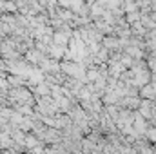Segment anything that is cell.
<instances>
[{
  "label": "cell",
  "mask_w": 156,
  "mask_h": 154,
  "mask_svg": "<svg viewBox=\"0 0 156 154\" xmlns=\"http://www.w3.org/2000/svg\"><path fill=\"white\" fill-rule=\"evenodd\" d=\"M60 69L66 76L69 78H76L82 80L85 83V73H87V67L82 64V62H73V60H62L60 62Z\"/></svg>",
  "instance_id": "6da1fadb"
},
{
  "label": "cell",
  "mask_w": 156,
  "mask_h": 154,
  "mask_svg": "<svg viewBox=\"0 0 156 154\" xmlns=\"http://www.w3.org/2000/svg\"><path fill=\"white\" fill-rule=\"evenodd\" d=\"M38 69L44 75H56V73H62V69H60V60H55V58H51L49 54H45V58L40 62Z\"/></svg>",
  "instance_id": "7a4b0ae2"
},
{
  "label": "cell",
  "mask_w": 156,
  "mask_h": 154,
  "mask_svg": "<svg viewBox=\"0 0 156 154\" xmlns=\"http://www.w3.org/2000/svg\"><path fill=\"white\" fill-rule=\"evenodd\" d=\"M62 140H64V132L60 129H56V127H47L45 132H44V136H42V142L45 145H56Z\"/></svg>",
  "instance_id": "3957f363"
},
{
  "label": "cell",
  "mask_w": 156,
  "mask_h": 154,
  "mask_svg": "<svg viewBox=\"0 0 156 154\" xmlns=\"http://www.w3.org/2000/svg\"><path fill=\"white\" fill-rule=\"evenodd\" d=\"M85 2H87V0H56V4H58L60 7L69 9V11H73V13H76V15L82 11V7L85 5Z\"/></svg>",
  "instance_id": "277c9868"
},
{
  "label": "cell",
  "mask_w": 156,
  "mask_h": 154,
  "mask_svg": "<svg viewBox=\"0 0 156 154\" xmlns=\"http://www.w3.org/2000/svg\"><path fill=\"white\" fill-rule=\"evenodd\" d=\"M24 58L31 64V65H35V67H38L40 65V62L45 58V53H42L40 49H37V47H31L26 54H24Z\"/></svg>",
  "instance_id": "5b68a950"
},
{
  "label": "cell",
  "mask_w": 156,
  "mask_h": 154,
  "mask_svg": "<svg viewBox=\"0 0 156 154\" xmlns=\"http://www.w3.org/2000/svg\"><path fill=\"white\" fill-rule=\"evenodd\" d=\"M73 33L71 31H55L53 33V44L62 45V47H69V42L73 38Z\"/></svg>",
  "instance_id": "8992f818"
},
{
  "label": "cell",
  "mask_w": 156,
  "mask_h": 154,
  "mask_svg": "<svg viewBox=\"0 0 156 154\" xmlns=\"http://www.w3.org/2000/svg\"><path fill=\"white\" fill-rule=\"evenodd\" d=\"M140 103H142V98L140 96H123L122 100H120V107L122 109H129V111H138V107H140Z\"/></svg>",
  "instance_id": "52a82bcc"
},
{
  "label": "cell",
  "mask_w": 156,
  "mask_h": 154,
  "mask_svg": "<svg viewBox=\"0 0 156 154\" xmlns=\"http://www.w3.org/2000/svg\"><path fill=\"white\" fill-rule=\"evenodd\" d=\"M35 94V98H44V96H51V85L47 82H40L37 85H31L29 87Z\"/></svg>",
  "instance_id": "ba28073f"
},
{
  "label": "cell",
  "mask_w": 156,
  "mask_h": 154,
  "mask_svg": "<svg viewBox=\"0 0 156 154\" xmlns=\"http://www.w3.org/2000/svg\"><path fill=\"white\" fill-rule=\"evenodd\" d=\"M67 49H69V47H62V45L51 44V45H49V53H47V54H49L51 58H55V60H62V58H66Z\"/></svg>",
  "instance_id": "9c48e42d"
},
{
  "label": "cell",
  "mask_w": 156,
  "mask_h": 154,
  "mask_svg": "<svg viewBox=\"0 0 156 154\" xmlns=\"http://www.w3.org/2000/svg\"><path fill=\"white\" fill-rule=\"evenodd\" d=\"M140 98L142 100H156V89L153 83H147L140 87Z\"/></svg>",
  "instance_id": "30bf717a"
},
{
  "label": "cell",
  "mask_w": 156,
  "mask_h": 154,
  "mask_svg": "<svg viewBox=\"0 0 156 154\" xmlns=\"http://www.w3.org/2000/svg\"><path fill=\"white\" fill-rule=\"evenodd\" d=\"M7 82H9V87H24L27 85V80L24 76H18V75H7Z\"/></svg>",
  "instance_id": "8fae6325"
},
{
  "label": "cell",
  "mask_w": 156,
  "mask_h": 154,
  "mask_svg": "<svg viewBox=\"0 0 156 154\" xmlns=\"http://www.w3.org/2000/svg\"><path fill=\"white\" fill-rule=\"evenodd\" d=\"M131 33H133V37L145 38V35L149 33V29H145V27L142 26V22H136V24H133V26H131Z\"/></svg>",
  "instance_id": "7c38bea8"
},
{
  "label": "cell",
  "mask_w": 156,
  "mask_h": 154,
  "mask_svg": "<svg viewBox=\"0 0 156 154\" xmlns=\"http://www.w3.org/2000/svg\"><path fill=\"white\" fill-rule=\"evenodd\" d=\"M13 138H11V134H7V132H0V151H7V149H11L13 147Z\"/></svg>",
  "instance_id": "4fadbf2b"
},
{
  "label": "cell",
  "mask_w": 156,
  "mask_h": 154,
  "mask_svg": "<svg viewBox=\"0 0 156 154\" xmlns=\"http://www.w3.org/2000/svg\"><path fill=\"white\" fill-rule=\"evenodd\" d=\"M140 22H142V26H144L145 29H149V31L156 29V22L153 20V18H151V15H142Z\"/></svg>",
  "instance_id": "5bb4252c"
},
{
  "label": "cell",
  "mask_w": 156,
  "mask_h": 154,
  "mask_svg": "<svg viewBox=\"0 0 156 154\" xmlns=\"http://www.w3.org/2000/svg\"><path fill=\"white\" fill-rule=\"evenodd\" d=\"M122 9H123L125 13L140 11V7H138V2H134V0H123V4H122Z\"/></svg>",
  "instance_id": "9a60e30c"
},
{
  "label": "cell",
  "mask_w": 156,
  "mask_h": 154,
  "mask_svg": "<svg viewBox=\"0 0 156 154\" xmlns=\"http://www.w3.org/2000/svg\"><path fill=\"white\" fill-rule=\"evenodd\" d=\"M140 18H142V13H140V11H133V13H125V22H127L129 26H133V24H136V22H140Z\"/></svg>",
  "instance_id": "2e32d148"
},
{
  "label": "cell",
  "mask_w": 156,
  "mask_h": 154,
  "mask_svg": "<svg viewBox=\"0 0 156 154\" xmlns=\"http://www.w3.org/2000/svg\"><path fill=\"white\" fill-rule=\"evenodd\" d=\"M145 136H147V140H149L151 143H156V127H154V125H149V129H147Z\"/></svg>",
  "instance_id": "e0dca14e"
},
{
  "label": "cell",
  "mask_w": 156,
  "mask_h": 154,
  "mask_svg": "<svg viewBox=\"0 0 156 154\" xmlns=\"http://www.w3.org/2000/svg\"><path fill=\"white\" fill-rule=\"evenodd\" d=\"M27 154H29V152H27Z\"/></svg>",
  "instance_id": "ac0fdd59"
}]
</instances>
